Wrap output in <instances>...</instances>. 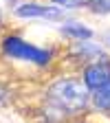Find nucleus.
I'll list each match as a JSON object with an SVG mask.
<instances>
[{
  "mask_svg": "<svg viewBox=\"0 0 110 123\" xmlns=\"http://www.w3.org/2000/svg\"><path fill=\"white\" fill-rule=\"evenodd\" d=\"M79 77H82V81L86 84V88L90 92H97V90L106 88L110 84V55L84 66L79 70Z\"/></svg>",
  "mask_w": 110,
  "mask_h": 123,
  "instance_id": "4",
  "label": "nucleus"
},
{
  "mask_svg": "<svg viewBox=\"0 0 110 123\" xmlns=\"http://www.w3.org/2000/svg\"><path fill=\"white\" fill-rule=\"evenodd\" d=\"M0 53H2L7 59L31 64V66H38V68H49L55 62L53 49L35 46V44L26 42L20 35H5V37H0Z\"/></svg>",
  "mask_w": 110,
  "mask_h": 123,
  "instance_id": "2",
  "label": "nucleus"
},
{
  "mask_svg": "<svg viewBox=\"0 0 110 123\" xmlns=\"http://www.w3.org/2000/svg\"><path fill=\"white\" fill-rule=\"evenodd\" d=\"M88 11L95 15H110V0H95L88 7Z\"/></svg>",
  "mask_w": 110,
  "mask_h": 123,
  "instance_id": "9",
  "label": "nucleus"
},
{
  "mask_svg": "<svg viewBox=\"0 0 110 123\" xmlns=\"http://www.w3.org/2000/svg\"><path fill=\"white\" fill-rule=\"evenodd\" d=\"M49 2L59 5V7H64L68 11V9H88L95 0H49Z\"/></svg>",
  "mask_w": 110,
  "mask_h": 123,
  "instance_id": "8",
  "label": "nucleus"
},
{
  "mask_svg": "<svg viewBox=\"0 0 110 123\" xmlns=\"http://www.w3.org/2000/svg\"><path fill=\"white\" fill-rule=\"evenodd\" d=\"M0 24H2V13H0Z\"/></svg>",
  "mask_w": 110,
  "mask_h": 123,
  "instance_id": "11",
  "label": "nucleus"
},
{
  "mask_svg": "<svg viewBox=\"0 0 110 123\" xmlns=\"http://www.w3.org/2000/svg\"><path fill=\"white\" fill-rule=\"evenodd\" d=\"M66 123H84V121H79V119H71V121H66Z\"/></svg>",
  "mask_w": 110,
  "mask_h": 123,
  "instance_id": "10",
  "label": "nucleus"
},
{
  "mask_svg": "<svg viewBox=\"0 0 110 123\" xmlns=\"http://www.w3.org/2000/svg\"><path fill=\"white\" fill-rule=\"evenodd\" d=\"M9 11L15 18L22 20H51V22H62L66 20V9L53 5V2H40V0H9Z\"/></svg>",
  "mask_w": 110,
  "mask_h": 123,
  "instance_id": "3",
  "label": "nucleus"
},
{
  "mask_svg": "<svg viewBox=\"0 0 110 123\" xmlns=\"http://www.w3.org/2000/svg\"><path fill=\"white\" fill-rule=\"evenodd\" d=\"M106 49L101 44L92 42V40H84V42H73L68 46V57L71 62H77L79 64V70L88 64H92V62H97L101 57H106Z\"/></svg>",
  "mask_w": 110,
  "mask_h": 123,
  "instance_id": "5",
  "label": "nucleus"
},
{
  "mask_svg": "<svg viewBox=\"0 0 110 123\" xmlns=\"http://www.w3.org/2000/svg\"><path fill=\"white\" fill-rule=\"evenodd\" d=\"M90 108L97 112H104V114H110V84L97 92H92L90 97Z\"/></svg>",
  "mask_w": 110,
  "mask_h": 123,
  "instance_id": "7",
  "label": "nucleus"
},
{
  "mask_svg": "<svg viewBox=\"0 0 110 123\" xmlns=\"http://www.w3.org/2000/svg\"><path fill=\"white\" fill-rule=\"evenodd\" d=\"M92 92L86 88L82 77H57L46 86V103L64 112L68 119H77V114L90 108Z\"/></svg>",
  "mask_w": 110,
  "mask_h": 123,
  "instance_id": "1",
  "label": "nucleus"
},
{
  "mask_svg": "<svg viewBox=\"0 0 110 123\" xmlns=\"http://www.w3.org/2000/svg\"><path fill=\"white\" fill-rule=\"evenodd\" d=\"M108 44H110V40H108Z\"/></svg>",
  "mask_w": 110,
  "mask_h": 123,
  "instance_id": "12",
  "label": "nucleus"
},
{
  "mask_svg": "<svg viewBox=\"0 0 110 123\" xmlns=\"http://www.w3.org/2000/svg\"><path fill=\"white\" fill-rule=\"evenodd\" d=\"M59 33L68 42H84V40H92L95 37V31H92L88 24L79 22V20H62Z\"/></svg>",
  "mask_w": 110,
  "mask_h": 123,
  "instance_id": "6",
  "label": "nucleus"
}]
</instances>
